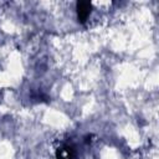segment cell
<instances>
[{
    "instance_id": "6da1fadb",
    "label": "cell",
    "mask_w": 159,
    "mask_h": 159,
    "mask_svg": "<svg viewBox=\"0 0 159 159\" xmlns=\"http://www.w3.org/2000/svg\"><path fill=\"white\" fill-rule=\"evenodd\" d=\"M92 11V4L89 1H78L77 2V19L81 24H84Z\"/></svg>"
}]
</instances>
